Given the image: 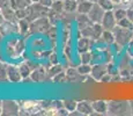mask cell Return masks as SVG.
Returning a JSON list of instances; mask_svg holds the SVG:
<instances>
[{
  "label": "cell",
  "instance_id": "cell-9",
  "mask_svg": "<svg viewBox=\"0 0 133 116\" xmlns=\"http://www.w3.org/2000/svg\"><path fill=\"white\" fill-rule=\"evenodd\" d=\"M0 32L4 36H8L13 34H20L19 25L16 22H11L5 20L4 23L0 26Z\"/></svg>",
  "mask_w": 133,
  "mask_h": 116
},
{
  "label": "cell",
  "instance_id": "cell-25",
  "mask_svg": "<svg viewBox=\"0 0 133 116\" xmlns=\"http://www.w3.org/2000/svg\"><path fill=\"white\" fill-rule=\"evenodd\" d=\"M19 69H20V72H21L22 77H23V79H24V78H29L30 74H31V72H32V69L30 68V65L28 64L27 60H25L24 63H21V64H20V65H19Z\"/></svg>",
  "mask_w": 133,
  "mask_h": 116
},
{
  "label": "cell",
  "instance_id": "cell-2",
  "mask_svg": "<svg viewBox=\"0 0 133 116\" xmlns=\"http://www.w3.org/2000/svg\"><path fill=\"white\" fill-rule=\"evenodd\" d=\"M49 11L50 8L43 6L41 2H32L30 6L27 7V19L32 22L42 16H48Z\"/></svg>",
  "mask_w": 133,
  "mask_h": 116
},
{
  "label": "cell",
  "instance_id": "cell-6",
  "mask_svg": "<svg viewBox=\"0 0 133 116\" xmlns=\"http://www.w3.org/2000/svg\"><path fill=\"white\" fill-rule=\"evenodd\" d=\"M21 114V106L17 101L5 100L2 101V114L5 116H15Z\"/></svg>",
  "mask_w": 133,
  "mask_h": 116
},
{
  "label": "cell",
  "instance_id": "cell-15",
  "mask_svg": "<svg viewBox=\"0 0 133 116\" xmlns=\"http://www.w3.org/2000/svg\"><path fill=\"white\" fill-rule=\"evenodd\" d=\"M76 110L81 113V115H91L94 114V108L91 102L89 101H81L78 102V107H76Z\"/></svg>",
  "mask_w": 133,
  "mask_h": 116
},
{
  "label": "cell",
  "instance_id": "cell-34",
  "mask_svg": "<svg viewBox=\"0 0 133 116\" xmlns=\"http://www.w3.org/2000/svg\"><path fill=\"white\" fill-rule=\"evenodd\" d=\"M117 25L121 26V27H123V28H127V29H132L133 30V22L127 16L124 17V19H122L121 21H118L117 22Z\"/></svg>",
  "mask_w": 133,
  "mask_h": 116
},
{
  "label": "cell",
  "instance_id": "cell-16",
  "mask_svg": "<svg viewBox=\"0 0 133 116\" xmlns=\"http://www.w3.org/2000/svg\"><path fill=\"white\" fill-rule=\"evenodd\" d=\"M91 38L89 37H85V36H82V37H79L78 40V51L79 52H86V51H89V49L91 48Z\"/></svg>",
  "mask_w": 133,
  "mask_h": 116
},
{
  "label": "cell",
  "instance_id": "cell-36",
  "mask_svg": "<svg viewBox=\"0 0 133 116\" xmlns=\"http://www.w3.org/2000/svg\"><path fill=\"white\" fill-rule=\"evenodd\" d=\"M65 80H66V72H64V71L59 72V73L56 74L52 78V81H55V82H63Z\"/></svg>",
  "mask_w": 133,
  "mask_h": 116
},
{
  "label": "cell",
  "instance_id": "cell-18",
  "mask_svg": "<svg viewBox=\"0 0 133 116\" xmlns=\"http://www.w3.org/2000/svg\"><path fill=\"white\" fill-rule=\"evenodd\" d=\"M94 108V112L95 114L98 115H104V114H108V103L103 100H98V101H94L91 102Z\"/></svg>",
  "mask_w": 133,
  "mask_h": 116
},
{
  "label": "cell",
  "instance_id": "cell-33",
  "mask_svg": "<svg viewBox=\"0 0 133 116\" xmlns=\"http://www.w3.org/2000/svg\"><path fill=\"white\" fill-rule=\"evenodd\" d=\"M91 58H93V53L86 51V52H81L80 53V59L82 64H90L91 63Z\"/></svg>",
  "mask_w": 133,
  "mask_h": 116
},
{
  "label": "cell",
  "instance_id": "cell-26",
  "mask_svg": "<svg viewBox=\"0 0 133 116\" xmlns=\"http://www.w3.org/2000/svg\"><path fill=\"white\" fill-rule=\"evenodd\" d=\"M101 40L103 41V42L108 43V44H112L114 42H116V41H115V35H114V33H112V30H105L104 29Z\"/></svg>",
  "mask_w": 133,
  "mask_h": 116
},
{
  "label": "cell",
  "instance_id": "cell-8",
  "mask_svg": "<svg viewBox=\"0 0 133 116\" xmlns=\"http://www.w3.org/2000/svg\"><path fill=\"white\" fill-rule=\"evenodd\" d=\"M104 14H105V11H104L97 2H94L90 12L88 13V16L93 23H101L102 20H103Z\"/></svg>",
  "mask_w": 133,
  "mask_h": 116
},
{
  "label": "cell",
  "instance_id": "cell-11",
  "mask_svg": "<svg viewBox=\"0 0 133 116\" xmlns=\"http://www.w3.org/2000/svg\"><path fill=\"white\" fill-rule=\"evenodd\" d=\"M85 77L86 76H82V74L78 71V69L68 68L66 70V81H68V82H74V84L82 82L85 80Z\"/></svg>",
  "mask_w": 133,
  "mask_h": 116
},
{
  "label": "cell",
  "instance_id": "cell-46",
  "mask_svg": "<svg viewBox=\"0 0 133 116\" xmlns=\"http://www.w3.org/2000/svg\"><path fill=\"white\" fill-rule=\"evenodd\" d=\"M2 37H4V35L1 34V32H0V42H1V41H2Z\"/></svg>",
  "mask_w": 133,
  "mask_h": 116
},
{
  "label": "cell",
  "instance_id": "cell-48",
  "mask_svg": "<svg viewBox=\"0 0 133 116\" xmlns=\"http://www.w3.org/2000/svg\"><path fill=\"white\" fill-rule=\"evenodd\" d=\"M32 2H39V0H31Z\"/></svg>",
  "mask_w": 133,
  "mask_h": 116
},
{
  "label": "cell",
  "instance_id": "cell-32",
  "mask_svg": "<svg viewBox=\"0 0 133 116\" xmlns=\"http://www.w3.org/2000/svg\"><path fill=\"white\" fill-rule=\"evenodd\" d=\"M51 8L57 13H60L61 14V13L64 12V0H55L52 6H51Z\"/></svg>",
  "mask_w": 133,
  "mask_h": 116
},
{
  "label": "cell",
  "instance_id": "cell-45",
  "mask_svg": "<svg viewBox=\"0 0 133 116\" xmlns=\"http://www.w3.org/2000/svg\"><path fill=\"white\" fill-rule=\"evenodd\" d=\"M79 1H82V0H79ZM88 1H91V2H97L98 0H88Z\"/></svg>",
  "mask_w": 133,
  "mask_h": 116
},
{
  "label": "cell",
  "instance_id": "cell-10",
  "mask_svg": "<svg viewBox=\"0 0 133 116\" xmlns=\"http://www.w3.org/2000/svg\"><path fill=\"white\" fill-rule=\"evenodd\" d=\"M101 25L105 30H112L116 27L117 20H116V17H115L114 11H105V14H104Z\"/></svg>",
  "mask_w": 133,
  "mask_h": 116
},
{
  "label": "cell",
  "instance_id": "cell-21",
  "mask_svg": "<svg viewBox=\"0 0 133 116\" xmlns=\"http://www.w3.org/2000/svg\"><path fill=\"white\" fill-rule=\"evenodd\" d=\"M103 32H104V28L102 27L101 23H93V34H91V40L93 41L101 40Z\"/></svg>",
  "mask_w": 133,
  "mask_h": 116
},
{
  "label": "cell",
  "instance_id": "cell-30",
  "mask_svg": "<svg viewBox=\"0 0 133 116\" xmlns=\"http://www.w3.org/2000/svg\"><path fill=\"white\" fill-rule=\"evenodd\" d=\"M97 4H98L104 11H112V9H115V5L112 4L111 0H98Z\"/></svg>",
  "mask_w": 133,
  "mask_h": 116
},
{
  "label": "cell",
  "instance_id": "cell-41",
  "mask_svg": "<svg viewBox=\"0 0 133 116\" xmlns=\"http://www.w3.org/2000/svg\"><path fill=\"white\" fill-rule=\"evenodd\" d=\"M64 52L66 53V56H67L68 59L71 58V48H70V45H66L65 48H64Z\"/></svg>",
  "mask_w": 133,
  "mask_h": 116
},
{
  "label": "cell",
  "instance_id": "cell-24",
  "mask_svg": "<svg viewBox=\"0 0 133 116\" xmlns=\"http://www.w3.org/2000/svg\"><path fill=\"white\" fill-rule=\"evenodd\" d=\"M8 65L4 60H0V82H8Z\"/></svg>",
  "mask_w": 133,
  "mask_h": 116
},
{
  "label": "cell",
  "instance_id": "cell-3",
  "mask_svg": "<svg viewBox=\"0 0 133 116\" xmlns=\"http://www.w3.org/2000/svg\"><path fill=\"white\" fill-rule=\"evenodd\" d=\"M108 114L109 115H130L131 105L127 101H110L108 103Z\"/></svg>",
  "mask_w": 133,
  "mask_h": 116
},
{
  "label": "cell",
  "instance_id": "cell-20",
  "mask_svg": "<svg viewBox=\"0 0 133 116\" xmlns=\"http://www.w3.org/2000/svg\"><path fill=\"white\" fill-rule=\"evenodd\" d=\"M93 5H94V2L88 1V0H82V1H79L76 12L81 13V14H88V13L90 12L91 7H93Z\"/></svg>",
  "mask_w": 133,
  "mask_h": 116
},
{
  "label": "cell",
  "instance_id": "cell-40",
  "mask_svg": "<svg viewBox=\"0 0 133 116\" xmlns=\"http://www.w3.org/2000/svg\"><path fill=\"white\" fill-rule=\"evenodd\" d=\"M50 62L52 64H58L57 62H58V57H57V55L56 53H51V56H50Z\"/></svg>",
  "mask_w": 133,
  "mask_h": 116
},
{
  "label": "cell",
  "instance_id": "cell-31",
  "mask_svg": "<svg viewBox=\"0 0 133 116\" xmlns=\"http://www.w3.org/2000/svg\"><path fill=\"white\" fill-rule=\"evenodd\" d=\"M114 14H115V17H116L117 22L121 21L122 19H124V17H126V14H127V11L126 8H115L114 11Z\"/></svg>",
  "mask_w": 133,
  "mask_h": 116
},
{
  "label": "cell",
  "instance_id": "cell-28",
  "mask_svg": "<svg viewBox=\"0 0 133 116\" xmlns=\"http://www.w3.org/2000/svg\"><path fill=\"white\" fill-rule=\"evenodd\" d=\"M48 17H49V20H50L51 25H55L58 20H61V14L60 13H57L56 11H53L52 8H50V11L48 13Z\"/></svg>",
  "mask_w": 133,
  "mask_h": 116
},
{
  "label": "cell",
  "instance_id": "cell-22",
  "mask_svg": "<svg viewBox=\"0 0 133 116\" xmlns=\"http://www.w3.org/2000/svg\"><path fill=\"white\" fill-rule=\"evenodd\" d=\"M79 1L76 0H64V12L67 13H76Z\"/></svg>",
  "mask_w": 133,
  "mask_h": 116
},
{
  "label": "cell",
  "instance_id": "cell-27",
  "mask_svg": "<svg viewBox=\"0 0 133 116\" xmlns=\"http://www.w3.org/2000/svg\"><path fill=\"white\" fill-rule=\"evenodd\" d=\"M61 71H63V68H61V65H59V64H53V65L48 70V77L52 79L53 77L56 76V74H58Z\"/></svg>",
  "mask_w": 133,
  "mask_h": 116
},
{
  "label": "cell",
  "instance_id": "cell-29",
  "mask_svg": "<svg viewBox=\"0 0 133 116\" xmlns=\"http://www.w3.org/2000/svg\"><path fill=\"white\" fill-rule=\"evenodd\" d=\"M63 106L64 108L68 110V112H74L76 110V107H78V102L76 101H73V100H64L63 101Z\"/></svg>",
  "mask_w": 133,
  "mask_h": 116
},
{
  "label": "cell",
  "instance_id": "cell-5",
  "mask_svg": "<svg viewBox=\"0 0 133 116\" xmlns=\"http://www.w3.org/2000/svg\"><path fill=\"white\" fill-rule=\"evenodd\" d=\"M23 51H24V42L21 38L12 40L7 43V52H8L9 57L12 58L21 57Z\"/></svg>",
  "mask_w": 133,
  "mask_h": 116
},
{
  "label": "cell",
  "instance_id": "cell-23",
  "mask_svg": "<svg viewBox=\"0 0 133 116\" xmlns=\"http://www.w3.org/2000/svg\"><path fill=\"white\" fill-rule=\"evenodd\" d=\"M17 25H19V29H20V34L21 35H27L29 34L30 30V21L25 17V19H20L17 21Z\"/></svg>",
  "mask_w": 133,
  "mask_h": 116
},
{
  "label": "cell",
  "instance_id": "cell-38",
  "mask_svg": "<svg viewBox=\"0 0 133 116\" xmlns=\"http://www.w3.org/2000/svg\"><path fill=\"white\" fill-rule=\"evenodd\" d=\"M53 1H55V0H39V2L43 5V6L49 7V8H51V6H52Z\"/></svg>",
  "mask_w": 133,
  "mask_h": 116
},
{
  "label": "cell",
  "instance_id": "cell-43",
  "mask_svg": "<svg viewBox=\"0 0 133 116\" xmlns=\"http://www.w3.org/2000/svg\"><path fill=\"white\" fill-rule=\"evenodd\" d=\"M4 21H5V17H4V15H2L1 13H0V26H1L2 23H4Z\"/></svg>",
  "mask_w": 133,
  "mask_h": 116
},
{
  "label": "cell",
  "instance_id": "cell-37",
  "mask_svg": "<svg viewBox=\"0 0 133 116\" xmlns=\"http://www.w3.org/2000/svg\"><path fill=\"white\" fill-rule=\"evenodd\" d=\"M17 19H25L27 17V8H20V9H15Z\"/></svg>",
  "mask_w": 133,
  "mask_h": 116
},
{
  "label": "cell",
  "instance_id": "cell-13",
  "mask_svg": "<svg viewBox=\"0 0 133 116\" xmlns=\"http://www.w3.org/2000/svg\"><path fill=\"white\" fill-rule=\"evenodd\" d=\"M30 78L35 82H42L48 79V71H45V69L43 68V66H38L37 69H35L34 71L31 72Z\"/></svg>",
  "mask_w": 133,
  "mask_h": 116
},
{
  "label": "cell",
  "instance_id": "cell-19",
  "mask_svg": "<svg viewBox=\"0 0 133 116\" xmlns=\"http://www.w3.org/2000/svg\"><path fill=\"white\" fill-rule=\"evenodd\" d=\"M2 15H4L5 20L6 21H11V22H16L19 21V19H17L16 16V13H15V9L12 8V7H6V8H2L1 11H0Z\"/></svg>",
  "mask_w": 133,
  "mask_h": 116
},
{
  "label": "cell",
  "instance_id": "cell-42",
  "mask_svg": "<svg viewBox=\"0 0 133 116\" xmlns=\"http://www.w3.org/2000/svg\"><path fill=\"white\" fill-rule=\"evenodd\" d=\"M111 1H112V4L115 5V7H116V6H119V5L123 4V0H111Z\"/></svg>",
  "mask_w": 133,
  "mask_h": 116
},
{
  "label": "cell",
  "instance_id": "cell-1",
  "mask_svg": "<svg viewBox=\"0 0 133 116\" xmlns=\"http://www.w3.org/2000/svg\"><path fill=\"white\" fill-rule=\"evenodd\" d=\"M112 33H114V35H115V41H116V43L122 46H125L126 44H129L133 40V30L127 29V28H123L118 25L112 29Z\"/></svg>",
  "mask_w": 133,
  "mask_h": 116
},
{
  "label": "cell",
  "instance_id": "cell-7",
  "mask_svg": "<svg viewBox=\"0 0 133 116\" xmlns=\"http://www.w3.org/2000/svg\"><path fill=\"white\" fill-rule=\"evenodd\" d=\"M21 106V112H24L22 114L24 115H34L39 114V112L43 109L41 101H20Z\"/></svg>",
  "mask_w": 133,
  "mask_h": 116
},
{
  "label": "cell",
  "instance_id": "cell-47",
  "mask_svg": "<svg viewBox=\"0 0 133 116\" xmlns=\"http://www.w3.org/2000/svg\"><path fill=\"white\" fill-rule=\"evenodd\" d=\"M130 4H131L130 5V7H133V0H130Z\"/></svg>",
  "mask_w": 133,
  "mask_h": 116
},
{
  "label": "cell",
  "instance_id": "cell-49",
  "mask_svg": "<svg viewBox=\"0 0 133 116\" xmlns=\"http://www.w3.org/2000/svg\"><path fill=\"white\" fill-rule=\"evenodd\" d=\"M76 1H79V0H76Z\"/></svg>",
  "mask_w": 133,
  "mask_h": 116
},
{
  "label": "cell",
  "instance_id": "cell-35",
  "mask_svg": "<svg viewBox=\"0 0 133 116\" xmlns=\"http://www.w3.org/2000/svg\"><path fill=\"white\" fill-rule=\"evenodd\" d=\"M78 71L80 72L82 76H87V74H89L91 72V66L89 65V64H82L81 63V65L78 68Z\"/></svg>",
  "mask_w": 133,
  "mask_h": 116
},
{
  "label": "cell",
  "instance_id": "cell-14",
  "mask_svg": "<svg viewBox=\"0 0 133 116\" xmlns=\"http://www.w3.org/2000/svg\"><path fill=\"white\" fill-rule=\"evenodd\" d=\"M8 79L11 82H20L22 81L23 77H22L21 72H20L19 66L16 65H8Z\"/></svg>",
  "mask_w": 133,
  "mask_h": 116
},
{
  "label": "cell",
  "instance_id": "cell-4",
  "mask_svg": "<svg viewBox=\"0 0 133 116\" xmlns=\"http://www.w3.org/2000/svg\"><path fill=\"white\" fill-rule=\"evenodd\" d=\"M50 20L48 16H42L39 19L35 20V21L30 22V30L29 34H35V33H45L46 34L48 30L52 27Z\"/></svg>",
  "mask_w": 133,
  "mask_h": 116
},
{
  "label": "cell",
  "instance_id": "cell-44",
  "mask_svg": "<svg viewBox=\"0 0 133 116\" xmlns=\"http://www.w3.org/2000/svg\"><path fill=\"white\" fill-rule=\"evenodd\" d=\"M2 114V101H0V115Z\"/></svg>",
  "mask_w": 133,
  "mask_h": 116
},
{
  "label": "cell",
  "instance_id": "cell-39",
  "mask_svg": "<svg viewBox=\"0 0 133 116\" xmlns=\"http://www.w3.org/2000/svg\"><path fill=\"white\" fill-rule=\"evenodd\" d=\"M127 11V14H126V16L129 17L130 20L133 22V7H129V8L126 9Z\"/></svg>",
  "mask_w": 133,
  "mask_h": 116
},
{
  "label": "cell",
  "instance_id": "cell-12",
  "mask_svg": "<svg viewBox=\"0 0 133 116\" xmlns=\"http://www.w3.org/2000/svg\"><path fill=\"white\" fill-rule=\"evenodd\" d=\"M107 72H108V66L98 63V64H95L94 66H91L90 73H91V77H93L96 81H101L102 78L107 74Z\"/></svg>",
  "mask_w": 133,
  "mask_h": 116
},
{
  "label": "cell",
  "instance_id": "cell-17",
  "mask_svg": "<svg viewBox=\"0 0 133 116\" xmlns=\"http://www.w3.org/2000/svg\"><path fill=\"white\" fill-rule=\"evenodd\" d=\"M75 21L78 22L79 30L83 29V28L87 27V26H90V25H93V22H91V20L89 19L88 14H81V13H78V12H76Z\"/></svg>",
  "mask_w": 133,
  "mask_h": 116
}]
</instances>
